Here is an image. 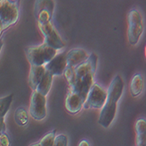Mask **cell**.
<instances>
[{"mask_svg": "<svg viewBox=\"0 0 146 146\" xmlns=\"http://www.w3.org/2000/svg\"><path fill=\"white\" fill-rule=\"evenodd\" d=\"M123 88L124 84L122 78L116 75L110 85L107 92V99L99 117V123L102 127L109 128L114 121L117 108L116 105L123 95Z\"/></svg>", "mask_w": 146, "mask_h": 146, "instance_id": "6da1fadb", "label": "cell"}, {"mask_svg": "<svg viewBox=\"0 0 146 146\" xmlns=\"http://www.w3.org/2000/svg\"><path fill=\"white\" fill-rule=\"evenodd\" d=\"M25 54L32 66H44L57 55V50L42 44L27 47L25 49Z\"/></svg>", "mask_w": 146, "mask_h": 146, "instance_id": "7a4b0ae2", "label": "cell"}, {"mask_svg": "<svg viewBox=\"0 0 146 146\" xmlns=\"http://www.w3.org/2000/svg\"><path fill=\"white\" fill-rule=\"evenodd\" d=\"M96 64H97V56L96 54L92 52L86 61L80 64L77 67L75 68L67 67V68H66L64 72V74L66 79L68 80V84L72 83L75 80L83 78L88 74H95L96 71Z\"/></svg>", "mask_w": 146, "mask_h": 146, "instance_id": "3957f363", "label": "cell"}, {"mask_svg": "<svg viewBox=\"0 0 146 146\" xmlns=\"http://www.w3.org/2000/svg\"><path fill=\"white\" fill-rule=\"evenodd\" d=\"M19 3L18 1H0V22L5 30L15 25L19 18Z\"/></svg>", "mask_w": 146, "mask_h": 146, "instance_id": "277c9868", "label": "cell"}, {"mask_svg": "<svg viewBox=\"0 0 146 146\" xmlns=\"http://www.w3.org/2000/svg\"><path fill=\"white\" fill-rule=\"evenodd\" d=\"M143 31V19L137 10H132L128 15V39L131 45H137Z\"/></svg>", "mask_w": 146, "mask_h": 146, "instance_id": "5b68a950", "label": "cell"}, {"mask_svg": "<svg viewBox=\"0 0 146 146\" xmlns=\"http://www.w3.org/2000/svg\"><path fill=\"white\" fill-rule=\"evenodd\" d=\"M106 99H107V92L98 84L94 83L87 96L83 107L85 109H102L105 104Z\"/></svg>", "mask_w": 146, "mask_h": 146, "instance_id": "8992f818", "label": "cell"}, {"mask_svg": "<svg viewBox=\"0 0 146 146\" xmlns=\"http://www.w3.org/2000/svg\"><path fill=\"white\" fill-rule=\"evenodd\" d=\"M38 27L45 38L44 44L56 50L64 47L65 44L52 23L48 22L46 24H38Z\"/></svg>", "mask_w": 146, "mask_h": 146, "instance_id": "52a82bcc", "label": "cell"}, {"mask_svg": "<svg viewBox=\"0 0 146 146\" xmlns=\"http://www.w3.org/2000/svg\"><path fill=\"white\" fill-rule=\"evenodd\" d=\"M30 114L35 120L40 121L46 115V96L33 91L30 102Z\"/></svg>", "mask_w": 146, "mask_h": 146, "instance_id": "ba28073f", "label": "cell"}, {"mask_svg": "<svg viewBox=\"0 0 146 146\" xmlns=\"http://www.w3.org/2000/svg\"><path fill=\"white\" fill-rule=\"evenodd\" d=\"M54 10V2L52 1H36L34 6V15L38 24L50 22Z\"/></svg>", "mask_w": 146, "mask_h": 146, "instance_id": "9c48e42d", "label": "cell"}, {"mask_svg": "<svg viewBox=\"0 0 146 146\" xmlns=\"http://www.w3.org/2000/svg\"><path fill=\"white\" fill-rule=\"evenodd\" d=\"M94 75L95 74H88L86 76H84L83 78L74 81L72 83L69 84L70 92L75 93V94L80 96L85 102L88 92H89L92 85L94 84L93 83Z\"/></svg>", "mask_w": 146, "mask_h": 146, "instance_id": "30bf717a", "label": "cell"}, {"mask_svg": "<svg viewBox=\"0 0 146 146\" xmlns=\"http://www.w3.org/2000/svg\"><path fill=\"white\" fill-rule=\"evenodd\" d=\"M44 67L46 68V71L48 72L52 76L61 75L68 67L67 54L62 52L60 54L55 55V57L52 59Z\"/></svg>", "mask_w": 146, "mask_h": 146, "instance_id": "8fae6325", "label": "cell"}, {"mask_svg": "<svg viewBox=\"0 0 146 146\" xmlns=\"http://www.w3.org/2000/svg\"><path fill=\"white\" fill-rule=\"evenodd\" d=\"M88 52L82 48H74L67 54V64L68 68H75L88 59Z\"/></svg>", "mask_w": 146, "mask_h": 146, "instance_id": "7c38bea8", "label": "cell"}, {"mask_svg": "<svg viewBox=\"0 0 146 146\" xmlns=\"http://www.w3.org/2000/svg\"><path fill=\"white\" fill-rule=\"evenodd\" d=\"M84 101L75 93L70 92L66 98V109L71 114H76L83 107Z\"/></svg>", "mask_w": 146, "mask_h": 146, "instance_id": "4fadbf2b", "label": "cell"}, {"mask_svg": "<svg viewBox=\"0 0 146 146\" xmlns=\"http://www.w3.org/2000/svg\"><path fill=\"white\" fill-rule=\"evenodd\" d=\"M46 73V68L44 66H31V70L29 74L28 83L30 88L35 91L38 85L42 80Z\"/></svg>", "mask_w": 146, "mask_h": 146, "instance_id": "5bb4252c", "label": "cell"}, {"mask_svg": "<svg viewBox=\"0 0 146 146\" xmlns=\"http://www.w3.org/2000/svg\"><path fill=\"white\" fill-rule=\"evenodd\" d=\"M52 76L48 72L46 71L42 80L38 85L35 91H37L38 93L41 94L44 96H46L52 88Z\"/></svg>", "mask_w": 146, "mask_h": 146, "instance_id": "9a60e30c", "label": "cell"}, {"mask_svg": "<svg viewBox=\"0 0 146 146\" xmlns=\"http://www.w3.org/2000/svg\"><path fill=\"white\" fill-rule=\"evenodd\" d=\"M143 78L140 74H135L130 82V94L132 96H139L143 91Z\"/></svg>", "mask_w": 146, "mask_h": 146, "instance_id": "2e32d148", "label": "cell"}, {"mask_svg": "<svg viewBox=\"0 0 146 146\" xmlns=\"http://www.w3.org/2000/svg\"><path fill=\"white\" fill-rule=\"evenodd\" d=\"M12 99H13V94L0 98V118L5 117V115L7 114L11 107V104L12 102Z\"/></svg>", "mask_w": 146, "mask_h": 146, "instance_id": "e0dca14e", "label": "cell"}, {"mask_svg": "<svg viewBox=\"0 0 146 146\" xmlns=\"http://www.w3.org/2000/svg\"><path fill=\"white\" fill-rule=\"evenodd\" d=\"M14 119L17 124L24 126L28 123V114L24 108H18L14 113Z\"/></svg>", "mask_w": 146, "mask_h": 146, "instance_id": "ac0fdd59", "label": "cell"}, {"mask_svg": "<svg viewBox=\"0 0 146 146\" xmlns=\"http://www.w3.org/2000/svg\"><path fill=\"white\" fill-rule=\"evenodd\" d=\"M55 130L51 131L49 133H47L41 140L39 142V145L40 146H54V139H55Z\"/></svg>", "mask_w": 146, "mask_h": 146, "instance_id": "d6986e66", "label": "cell"}, {"mask_svg": "<svg viewBox=\"0 0 146 146\" xmlns=\"http://www.w3.org/2000/svg\"><path fill=\"white\" fill-rule=\"evenodd\" d=\"M54 146H68V138L64 135H58L55 137Z\"/></svg>", "mask_w": 146, "mask_h": 146, "instance_id": "ffe728a7", "label": "cell"}, {"mask_svg": "<svg viewBox=\"0 0 146 146\" xmlns=\"http://www.w3.org/2000/svg\"><path fill=\"white\" fill-rule=\"evenodd\" d=\"M145 129H146L145 119H139V120L136 123V132H137V134L145 133Z\"/></svg>", "mask_w": 146, "mask_h": 146, "instance_id": "44dd1931", "label": "cell"}, {"mask_svg": "<svg viewBox=\"0 0 146 146\" xmlns=\"http://www.w3.org/2000/svg\"><path fill=\"white\" fill-rule=\"evenodd\" d=\"M145 133L137 135V146H145Z\"/></svg>", "mask_w": 146, "mask_h": 146, "instance_id": "7402d4cb", "label": "cell"}, {"mask_svg": "<svg viewBox=\"0 0 146 146\" xmlns=\"http://www.w3.org/2000/svg\"><path fill=\"white\" fill-rule=\"evenodd\" d=\"M0 146H10V140L5 133L0 135Z\"/></svg>", "mask_w": 146, "mask_h": 146, "instance_id": "603a6c76", "label": "cell"}, {"mask_svg": "<svg viewBox=\"0 0 146 146\" xmlns=\"http://www.w3.org/2000/svg\"><path fill=\"white\" fill-rule=\"evenodd\" d=\"M5 129H6V125L5 122V117L0 118V135L5 133Z\"/></svg>", "mask_w": 146, "mask_h": 146, "instance_id": "cb8c5ba5", "label": "cell"}, {"mask_svg": "<svg viewBox=\"0 0 146 146\" xmlns=\"http://www.w3.org/2000/svg\"><path fill=\"white\" fill-rule=\"evenodd\" d=\"M78 146H90V144L87 140H82L81 142H80Z\"/></svg>", "mask_w": 146, "mask_h": 146, "instance_id": "d4e9b609", "label": "cell"}, {"mask_svg": "<svg viewBox=\"0 0 146 146\" xmlns=\"http://www.w3.org/2000/svg\"><path fill=\"white\" fill-rule=\"evenodd\" d=\"M4 31H5L4 25H3V24L1 22H0V37H1V35H2V33H3Z\"/></svg>", "mask_w": 146, "mask_h": 146, "instance_id": "484cf974", "label": "cell"}, {"mask_svg": "<svg viewBox=\"0 0 146 146\" xmlns=\"http://www.w3.org/2000/svg\"><path fill=\"white\" fill-rule=\"evenodd\" d=\"M4 46V42H3V39L2 38H0V52H1V49Z\"/></svg>", "mask_w": 146, "mask_h": 146, "instance_id": "4316f807", "label": "cell"}, {"mask_svg": "<svg viewBox=\"0 0 146 146\" xmlns=\"http://www.w3.org/2000/svg\"><path fill=\"white\" fill-rule=\"evenodd\" d=\"M30 146H40V145H39V143H34V144H32Z\"/></svg>", "mask_w": 146, "mask_h": 146, "instance_id": "83f0119b", "label": "cell"}]
</instances>
